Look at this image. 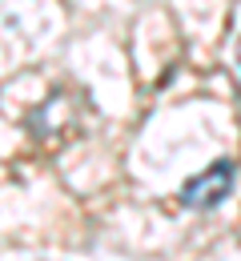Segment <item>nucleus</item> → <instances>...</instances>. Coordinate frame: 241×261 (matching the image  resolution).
Instances as JSON below:
<instances>
[{"instance_id":"f257e3e1","label":"nucleus","mask_w":241,"mask_h":261,"mask_svg":"<svg viewBox=\"0 0 241 261\" xmlns=\"http://www.w3.org/2000/svg\"><path fill=\"white\" fill-rule=\"evenodd\" d=\"M229 185H233V165L217 161V165H209L205 173H197L193 181H185L181 205H189V209H209V205H217L221 197H229Z\"/></svg>"},{"instance_id":"f03ea898","label":"nucleus","mask_w":241,"mask_h":261,"mask_svg":"<svg viewBox=\"0 0 241 261\" xmlns=\"http://www.w3.org/2000/svg\"><path fill=\"white\" fill-rule=\"evenodd\" d=\"M237 61H241V48H237Z\"/></svg>"}]
</instances>
